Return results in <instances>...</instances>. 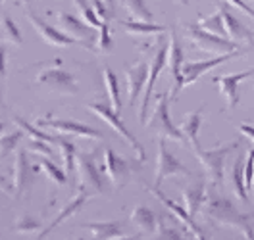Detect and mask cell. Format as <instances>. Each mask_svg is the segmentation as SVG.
Listing matches in <instances>:
<instances>
[{"label": "cell", "instance_id": "cell-9", "mask_svg": "<svg viewBox=\"0 0 254 240\" xmlns=\"http://www.w3.org/2000/svg\"><path fill=\"white\" fill-rule=\"evenodd\" d=\"M58 64H62V62H56L54 67H47V69L39 71L37 85L47 87L48 91L58 93V95H77L79 93V85H77L75 77L69 71L62 69Z\"/></svg>", "mask_w": 254, "mask_h": 240}, {"label": "cell", "instance_id": "cell-25", "mask_svg": "<svg viewBox=\"0 0 254 240\" xmlns=\"http://www.w3.org/2000/svg\"><path fill=\"white\" fill-rule=\"evenodd\" d=\"M120 29H124L127 35H137V37H146V35H162L168 31L166 25H158L154 21H139V19H124L118 21Z\"/></svg>", "mask_w": 254, "mask_h": 240}, {"label": "cell", "instance_id": "cell-35", "mask_svg": "<svg viewBox=\"0 0 254 240\" xmlns=\"http://www.w3.org/2000/svg\"><path fill=\"white\" fill-rule=\"evenodd\" d=\"M43 229V223L41 219H37L35 215H19L14 223V231L17 235H29V233H37Z\"/></svg>", "mask_w": 254, "mask_h": 240}, {"label": "cell", "instance_id": "cell-12", "mask_svg": "<svg viewBox=\"0 0 254 240\" xmlns=\"http://www.w3.org/2000/svg\"><path fill=\"white\" fill-rule=\"evenodd\" d=\"M41 169V165H31L29 163V156L27 150L21 148L16 152V161H14V191H16V198H23V194L31 192V185L35 173Z\"/></svg>", "mask_w": 254, "mask_h": 240}, {"label": "cell", "instance_id": "cell-18", "mask_svg": "<svg viewBox=\"0 0 254 240\" xmlns=\"http://www.w3.org/2000/svg\"><path fill=\"white\" fill-rule=\"evenodd\" d=\"M183 47L181 41L177 37V33L170 31V43H168V65L172 71V79H174V91H172V98H177V95L183 91V77H181V69H183Z\"/></svg>", "mask_w": 254, "mask_h": 240}, {"label": "cell", "instance_id": "cell-37", "mask_svg": "<svg viewBox=\"0 0 254 240\" xmlns=\"http://www.w3.org/2000/svg\"><path fill=\"white\" fill-rule=\"evenodd\" d=\"M23 139V131H14V133H8V135H2L0 137V158H6L10 156L14 150L17 148L19 141Z\"/></svg>", "mask_w": 254, "mask_h": 240}, {"label": "cell", "instance_id": "cell-38", "mask_svg": "<svg viewBox=\"0 0 254 240\" xmlns=\"http://www.w3.org/2000/svg\"><path fill=\"white\" fill-rule=\"evenodd\" d=\"M73 4L79 8V17L85 21V23H89L91 27H95V29H100L102 27V19L96 16V12H95V8H91L85 0H73Z\"/></svg>", "mask_w": 254, "mask_h": 240}, {"label": "cell", "instance_id": "cell-54", "mask_svg": "<svg viewBox=\"0 0 254 240\" xmlns=\"http://www.w3.org/2000/svg\"><path fill=\"white\" fill-rule=\"evenodd\" d=\"M253 2H254V0H253Z\"/></svg>", "mask_w": 254, "mask_h": 240}, {"label": "cell", "instance_id": "cell-6", "mask_svg": "<svg viewBox=\"0 0 254 240\" xmlns=\"http://www.w3.org/2000/svg\"><path fill=\"white\" fill-rule=\"evenodd\" d=\"M75 167H77V177H79V189L89 194H106V177L100 173L96 165L95 154L87 152H77L75 158Z\"/></svg>", "mask_w": 254, "mask_h": 240}, {"label": "cell", "instance_id": "cell-17", "mask_svg": "<svg viewBox=\"0 0 254 240\" xmlns=\"http://www.w3.org/2000/svg\"><path fill=\"white\" fill-rule=\"evenodd\" d=\"M146 191L152 192V194L158 198L160 202H162V204H164V206L170 209V211L174 213L175 217H177V219L183 223V227L189 231V233L192 235V237H194V239H196V240H208V237L204 235V231L200 229V225L194 221V217H190L187 209H183L181 206H177L174 200H170V198H168L164 192L160 191V187H154V185H152V187H146Z\"/></svg>", "mask_w": 254, "mask_h": 240}, {"label": "cell", "instance_id": "cell-31", "mask_svg": "<svg viewBox=\"0 0 254 240\" xmlns=\"http://www.w3.org/2000/svg\"><path fill=\"white\" fill-rule=\"evenodd\" d=\"M196 23H198V27H202L204 31L214 33V35H220V37H225V39H227V33H225V25H223V17H222L220 8H218L216 14L200 17Z\"/></svg>", "mask_w": 254, "mask_h": 240}, {"label": "cell", "instance_id": "cell-41", "mask_svg": "<svg viewBox=\"0 0 254 240\" xmlns=\"http://www.w3.org/2000/svg\"><path fill=\"white\" fill-rule=\"evenodd\" d=\"M48 143H45V141H35V139H31V143H29V146H27V150H31V152H39V154H45L47 158H52V150L47 146Z\"/></svg>", "mask_w": 254, "mask_h": 240}, {"label": "cell", "instance_id": "cell-43", "mask_svg": "<svg viewBox=\"0 0 254 240\" xmlns=\"http://www.w3.org/2000/svg\"><path fill=\"white\" fill-rule=\"evenodd\" d=\"M91 2H93V8H95L96 16L100 17L102 21H104V19H110V12H108L104 0H91Z\"/></svg>", "mask_w": 254, "mask_h": 240}, {"label": "cell", "instance_id": "cell-29", "mask_svg": "<svg viewBox=\"0 0 254 240\" xmlns=\"http://www.w3.org/2000/svg\"><path fill=\"white\" fill-rule=\"evenodd\" d=\"M122 2H124L127 14L133 19H139V21H152L154 19L152 10L146 6V0H122Z\"/></svg>", "mask_w": 254, "mask_h": 240}, {"label": "cell", "instance_id": "cell-20", "mask_svg": "<svg viewBox=\"0 0 254 240\" xmlns=\"http://www.w3.org/2000/svg\"><path fill=\"white\" fill-rule=\"evenodd\" d=\"M89 196H91L89 192H85V191H81L79 189V192H77L73 198H69V200L65 202V206L62 208V211H60V213H58V215H56V217H54V219H52V221L43 229V233H39V237H37L35 240H45L48 235L56 229V227H60V225H62L64 221H67L71 215H75V213H77V211L87 204Z\"/></svg>", "mask_w": 254, "mask_h": 240}, {"label": "cell", "instance_id": "cell-10", "mask_svg": "<svg viewBox=\"0 0 254 240\" xmlns=\"http://www.w3.org/2000/svg\"><path fill=\"white\" fill-rule=\"evenodd\" d=\"M37 125H39V127H47V129H50V131H56V133H64V135L81 137V139L104 141L102 131L91 127V125H85V123H81V121H73V119H56V117H52V115H47V117L37 119Z\"/></svg>", "mask_w": 254, "mask_h": 240}, {"label": "cell", "instance_id": "cell-8", "mask_svg": "<svg viewBox=\"0 0 254 240\" xmlns=\"http://www.w3.org/2000/svg\"><path fill=\"white\" fill-rule=\"evenodd\" d=\"M166 62H168V45L164 41H158L156 43V52H154V56L150 60V65H148V79H146L143 102H141V110H139V121L143 125H146L148 108H150V98H152V93H154V85H156V81H158Z\"/></svg>", "mask_w": 254, "mask_h": 240}, {"label": "cell", "instance_id": "cell-27", "mask_svg": "<svg viewBox=\"0 0 254 240\" xmlns=\"http://www.w3.org/2000/svg\"><path fill=\"white\" fill-rule=\"evenodd\" d=\"M229 181H231V187L237 194L239 200H243L245 204L251 202V196H249V191L245 187V158H237L233 167H231V175H229Z\"/></svg>", "mask_w": 254, "mask_h": 240}, {"label": "cell", "instance_id": "cell-34", "mask_svg": "<svg viewBox=\"0 0 254 240\" xmlns=\"http://www.w3.org/2000/svg\"><path fill=\"white\" fill-rule=\"evenodd\" d=\"M58 146H60V150H62V156H64V171L67 173V175H71L73 173V169H75V158H77V146L73 143H69V141H65L62 137H58Z\"/></svg>", "mask_w": 254, "mask_h": 240}, {"label": "cell", "instance_id": "cell-19", "mask_svg": "<svg viewBox=\"0 0 254 240\" xmlns=\"http://www.w3.org/2000/svg\"><path fill=\"white\" fill-rule=\"evenodd\" d=\"M220 12H222L223 17V25H225V33H227V39L233 41V43H249V45H254V31L249 29L241 19H239L231 10L229 6L222 2L220 4Z\"/></svg>", "mask_w": 254, "mask_h": 240}, {"label": "cell", "instance_id": "cell-46", "mask_svg": "<svg viewBox=\"0 0 254 240\" xmlns=\"http://www.w3.org/2000/svg\"><path fill=\"white\" fill-rule=\"evenodd\" d=\"M104 4H106V8H108L110 16H114V12H116V0H104Z\"/></svg>", "mask_w": 254, "mask_h": 240}, {"label": "cell", "instance_id": "cell-49", "mask_svg": "<svg viewBox=\"0 0 254 240\" xmlns=\"http://www.w3.org/2000/svg\"><path fill=\"white\" fill-rule=\"evenodd\" d=\"M2 106H4V102H2V95H0V108H2Z\"/></svg>", "mask_w": 254, "mask_h": 240}, {"label": "cell", "instance_id": "cell-14", "mask_svg": "<svg viewBox=\"0 0 254 240\" xmlns=\"http://www.w3.org/2000/svg\"><path fill=\"white\" fill-rule=\"evenodd\" d=\"M56 19H58V29L65 33L71 39H77L81 43H85L91 48V43L96 39L95 27H91L89 23H85L81 17L71 16L67 12H56Z\"/></svg>", "mask_w": 254, "mask_h": 240}, {"label": "cell", "instance_id": "cell-7", "mask_svg": "<svg viewBox=\"0 0 254 240\" xmlns=\"http://www.w3.org/2000/svg\"><path fill=\"white\" fill-rule=\"evenodd\" d=\"M23 8H25V16L29 17V21H31L33 29L37 31V35L47 43L50 47H81V48H87V50H91V48L87 47L85 43H81L77 39H71V37H67L65 33H62L58 27H54V25H50L47 23L43 17L37 16V12L33 10V6L25 0V4H23Z\"/></svg>", "mask_w": 254, "mask_h": 240}, {"label": "cell", "instance_id": "cell-33", "mask_svg": "<svg viewBox=\"0 0 254 240\" xmlns=\"http://www.w3.org/2000/svg\"><path fill=\"white\" fill-rule=\"evenodd\" d=\"M14 123H17L23 133H27V135H29V139H35V141H45V143H48V144H58V137L47 135L45 131H39L35 125H31L29 121H25V119H23V117H19V115H14Z\"/></svg>", "mask_w": 254, "mask_h": 240}, {"label": "cell", "instance_id": "cell-30", "mask_svg": "<svg viewBox=\"0 0 254 240\" xmlns=\"http://www.w3.org/2000/svg\"><path fill=\"white\" fill-rule=\"evenodd\" d=\"M0 33H2L4 41L12 43V45H16V47H21V45H23V37H21V33H19V27L14 23V19L10 16H2V19H0Z\"/></svg>", "mask_w": 254, "mask_h": 240}, {"label": "cell", "instance_id": "cell-42", "mask_svg": "<svg viewBox=\"0 0 254 240\" xmlns=\"http://www.w3.org/2000/svg\"><path fill=\"white\" fill-rule=\"evenodd\" d=\"M222 2L229 4V6H233V8H237V10H241L243 14H247L249 17H253L254 19V8H251L245 0H222Z\"/></svg>", "mask_w": 254, "mask_h": 240}, {"label": "cell", "instance_id": "cell-16", "mask_svg": "<svg viewBox=\"0 0 254 240\" xmlns=\"http://www.w3.org/2000/svg\"><path fill=\"white\" fill-rule=\"evenodd\" d=\"M102 156H104V173L108 181L116 189H124L131 175V163L126 158L118 156L112 148H104Z\"/></svg>", "mask_w": 254, "mask_h": 240}, {"label": "cell", "instance_id": "cell-5", "mask_svg": "<svg viewBox=\"0 0 254 240\" xmlns=\"http://www.w3.org/2000/svg\"><path fill=\"white\" fill-rule=\"evenodd\" d=\"M87 108L91 110L93 113H96L106 125H110L124 141H126L133 150H135V154H137V158L141 161H144V148H143V144L139 143L137 139H135V135L127 129V125H126V121L120 117V113H118V110H114L112 106H108V104H104V102H89L87 104Z\"/></svg>", "mask_w": 254, "mask_h": 240}, {"label": "cell", "instance_id": "cell-32", "mask_svg": "<svg viewBox=\"0 0 254 240\" xmlns=\"http://www.w3.org/2000/svg\"><path fill=\"white\" fill-rule=\"evenodd\" d=\"M152 240H196L192 235H190L187 229L179 231L177 227H172V225L160 223L158 231H156V237Z\"/></svg>", "mask_w": 254, "mask_h": 240}, {"label": "cell", "instance_id": "cell-44", "mask_svg": "<svg viewBox=\"0 0 254 240\" xmlns=\"http://www.w3.org/2000/svg\"><path fill=\"white\" fill-rule=\"evenodd\" d=\"M239 131L254 144V125H251V123H241V125H239Z\"/></svg>", "mask_w": 254, "mask_h": 240}, {"label": "cell", "instance_id": "cell-53", "mask_svg": "<svg viewBox=\"0 0 254 240\" xmlns=\"http://www.w3.org/2000/svg\"><path fill=\"white\" fill-rule=\"evenodd\" d=\"M0 194H2V191H0Z\"/></svg>", "mask_w": 254, "mask_h": 240}, {"label": "cell", "instance_id": "cell-11", "mask_svg": "<svg viewBox=\"0 0 254 240\" xmlns=\"http://www.w3.org/2000/svg\"><path fill=\"white\" fill-rule=\"evenodd\" d=\"M175 175L189 177V167L179 161L174 156V152L168 148L166 139H158V156H156V179H154V187H160L164 179Z\"/></svg>", "mask_w": 254, "mask_h": 240}, {"label": "cell", "instance_id": "cell-36", "mask_svg": "<svg viewBox=\"0 0 254 240\" xmlns=\"http://www.w3.org/2000/svg\"><path fill=\"white\" fill-rule=\"evenodd\" d=\"M39 165H41V169L47 173L54 183H58V185H67V173L64 171V169H60L54 161L50 160V158H43V160H39Z\"/></svg>", "mask_w": 254, "mask_h": 240}, {"label": "cell", "instance_id": "cell-26", "mask_svg": "<svg viewBox=\"0 0 254 240\" xmlns=\"http://www.w3.org/2000/svg\"><path fill=\"white\" fill-rule=\"evenodd\" d=\"M202 110H204V108L194 110V112H189L185 117H183L181 127H179L181 129V133L185 135L187 143L192 146V150L200 148V143H198V131H200V125H202Z\"/></svg>", "mask_w": 254, "mask_h": 240}, {"label": "cell", "instance_id": "cell-3", "mask_svg": "<svg viewBox=\"0 0 254 240\" xmlns=\"http://www.w3.org/2000/svg\"><path fill=\"white\" fill-rule=\"evenodd\" d=\"M239 146H241V141H233V143L212 148V150H204V148H196L194 150V156H196V160L200 161V165L204 167L208 181L212 185H216V187L223 185V163H225V158L229 154H233Z\"/></svg>", "mask_w": 254, "mask_h": 240}, {"label": "cell", "instance_id": "cell-1", "mask_svg": "<svg viewBox=\"0 0 254 240\" xmlns=\"http://www.w3.org/2000/svg\"><path fill=\"white\" fill-rule=\"evenodd\" d=\"M202 211H204V215L208 219H212L214 223L235 229L247 240H254L253 217L249 213L241 211L229 198H225L218 192H208Z\"/></svg>", "mask_w": 254, "mask_h": 240}, {"label": "cell", "instance_id": "cell-22", "mask_svg": "<svg viewBox=\"0 0 254 240\" xmlns=\"http://www.w3.org/2000/svg\"><path fill=\"white\" fill-rule=\"evenodd\" d=\"M146 79H148V65L144 62H137L133 67H129L126 71V81H127V100L129 106L133 108L137 98L141 95L144 87H146Z\"/></svg>", "mask_w": 254, "mask_h": 240}, {"label": "cell", "instance_id": "cell-28", "mask_svg": "<svg viewBox=\"0 0 254 240\" xmlns=\"http://www.w3.org/2000/svg\"><path fill=\"white\" fill-rule=\"evenodd\" d=\"M102 79H104V87H106V93L112 102V108L114 110H120L122 108V96H120V81L118 75L112 71V67L104 65L102 67Z\"/></svg>", "mask_w": 254, "mask_h": 240}, {"label": "cell", "instance_id": "cell-51", "mask_svg": "<svg viewBox=\"0 0 254 240\" xmlns=\"http://www.w3.org/2000/svg\"><path fill=\"white\" fill-rule=\"evenodd\" d=\"M0 8H2V0H0Z\"/></svg>", "mask_w": 254, "mask_h": 240}, {"label": "cell", "instance_id": "cell-39", "mask_svg": "<svg viewBox=\"0 0 254 240\" xmlns=\"http://www.w3.org/2000/svg\"><path fill=\"white\" fill-rule=\"evenodd\" d=\"M110 19H104L100 31H98V37H96V48L100 52H110L112 48V41H110Z\"/></svg>", "mask_w": 254, "mask_h": 240}, {"label": "cell", "instance_id": "cell-4", "mask_svg": "<svg viewBox=\"0 0 254 240\" xmlns=\"http://www.w3.org/2000/svg\"><path fill=\"white\" fill-rule=\"evenodd\" d=\"M185 31H187L189 43L196 50H202V52H208V54H216V56L239 50L237 43H233V41H229L225 37H220V35L204 31L202 27H198V23H187Z\"/></svg>", "mask_w": 254, "mask_h": 240}, {"label": "cell", "instance_id": "cell-24", "mask_svg": "<svg viewBox=\"0 0 254 240\" xmlns=\"http://www.w3.org/2000/svg\"><path fill=\"white\" fill-rule=\"evenodd\" d=\"M131 223L135 225L141 233H144V235H152V233L158 231L160 221L158 217H156V213L148 208V206L139 204V206H135L133 211H131Z\"/></svg>", "mask_w": 254, "mask_h": 240}, {"label": "cell", "instance_id": "cell-40", "mask_svg": "<svg viewBox=\"0 0 254 240\" xmlns=\"http://www.w3.org/2000/svg\"><path fill=\"white\" fill-rule=\"evenodd\" d=\"M245 187H247L249 192H253V189H254V148L249 150L247 160H245Z\"/></svg>", "mask_w": 254, "mask_h": 240}, {"label": "cell", "instance_id": "cell-15", "mask_svg": "<svg viewBox=\"0 0 254 240\" xmlns=\"http://www.w3.org/2000/svg\"><path fill=\"white\" fill-rule=\"evenodd\" d=\"M251 77H254V67L253 69H247V71H241V73H231V75H216V77H212V83L218 85L220 95L227 102V108L233 110L239 104V100H241V96H239V85L243 81L251 79Z\"/></svg>", "mask_w": 254, "mask_h": 240}, {"label": "cell", "instance_id": "cell-21", "mask_svg": "<svg viewBox=\"0 0 254 240\" xmlns=\"http://www.w3.org/2000/svg\"><path fill=\"white\" fill-rule=\"evenodd\" d=\"M206 181L204 179H194L189 185H183L181 189V198L185 209L189 211L190 217H196L198 211L202 209L204 202H206Z\"/></svg>", "mask_w": 254, "mask_h": 240}, {"label": "cell", "instance_id": "cell-52", "mask_svg": "<svg viewBox=\"0 0 254 240\" xmlns=\"http://www.w3.org/2000/svg\"><path fill=\"white\" fill-rule=\"evenodd\" d=\"M253 194H254V189H253Z\"/></svg>", "mask_w": 254, "mask_h": 240}, {"label": "cell", "instance_id": "cell-45", "mask_svg": "<svg viewBox=\"0 0 254 240\" xmlns=\"http://www.w3.org/2000/svg\"><path fill=\"white\" fill-rule=\"evenodd\" d=\"M6 75V47L0 45V79Z\"/></svg>", "mask_w": 254, "mask_h": 240}, {"label": "cell", "instance_id": "cell-47", "mask_svg": "<svg viewBox=\"0 0 254 240\" xmlns=\"http://www.w3.org/2000/svg\"><path fill=\"white\" fill-rule=\"evenodd\" d=\"M118 240H137V237H122V239Z\"/></svg>", "mask_w": 254, "mask_h": 240}, {"label": "cell", "instance_id": "cell-48", "mask_svg": "<svg viewBox=\"0 0 254 240\" xmlns=\"http://www.w3.org/2000/svg\"><path fill=\"white\" fill-rule=\"evenodd\" d=\"M2 133H4V123L0 121V137H2Z\"/></svg>", "mask_w": 254, "mask_h": 240}, {"label": "cell", "instance_id": "cell-2", "mask_svg": "<svg viewBox=\"0 0 254 240\" xmlns=\"http://www.w3.org/2000/svg\"><path fill=\"white\" fill-rule=\"evenodd\" d=\"M170 102L172 98L168 95H160L158 102L154 106V112L152 115L146 119V127L150 131H154L160 139H166V141H174L177 144H185V135L181 133V129L177 127L172 119V113H170Z\"/></svg>", "mask_w": 254, "mask_h": 240}, {"label": "cell", "instance_id": "cell-13", "mask_svg": "<svg viewBox=\"0 0 254 240\" xmlns=\"http://www.w3.org/2000/svg\"><path fill=\"white\" fill-rule=\"evenodd\" d=\"M243 54H245L243 50H235V52H229V54H220V56L208 58V60H202V62H189V64H183V69H181L183 89L192 85V83H196L202 75H206L210 69L222 65L223 62H229V60H233V58H239V56H243Z\"/></svg>", "mask_w": 254, "mask_h": 240}, {"label": "cell", "instance_id": "cell-50", "mask_svg": "<svg viewBox=\"0 0 254 240\" xmlns=\"http://www.w3.org/2000/svg\"><path fill=\"white\" fill-rule=\"evenodd\" d=\"M174 2H185V0H174Z\"/></svg>", "mask_w": 254, "mask_h": 240}, {"label": "cell", "instance_id": "cell-23", "mask_svg": "<svg viewBox=\"0 0 254 240\" xmlns=\"http://www.w3.org/2000/svg\"><path fill=\"white\" fill-rule=\"evenodd\" d=\"M81 227L91 233V240H118L126 237L122 221H96V223H83Z\"/></svg>", "mask_w": 254, "mask_h": 240}]
</instances>
